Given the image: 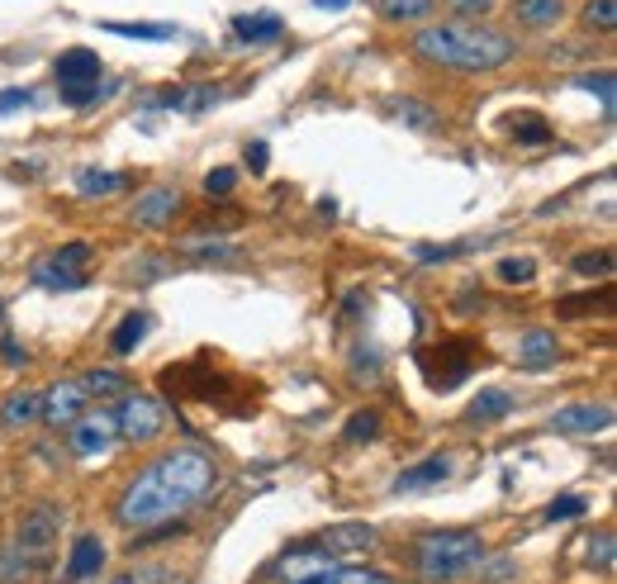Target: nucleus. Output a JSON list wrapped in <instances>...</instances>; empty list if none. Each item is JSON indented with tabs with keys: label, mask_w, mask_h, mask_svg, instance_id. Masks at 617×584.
I'll return each mask as SVG.
<instances>
[{
	"label": "nucleus",
	"mask_w": 617,
	"mask_h": 584,
	"mask_svg": "<svg viewBox=\"0 0 617 584\" xmlns=\"http://www.w3.org/2000/svg\"><path fill=\"white\" fill-rule=\"evenodd\" d=\"M85 404H91V394H85L81 380H57L53 390H43V419H48L53 427L77 423L85 413Z\"/></svg>",
	"instance_id": "nucleus-10"
},
{
	"label": "nucleus",
	"mask_w": 617,
	"mask_h": 584,
	"mask_svg": "<svg viewBox=\"0 0 617 584\" xmlns=\"http://www.w3.org/2000/svg\"><path fill=\"white\" fill-rule=\"evenodd\" d=\"M452 476V456H427V461L409 466L395 476V494H419V490H433V484H442Z\"/></svg>",
	"instance_id": "nucleus-14"
},
{
	"label": "nucleus",
	"mask_w": 617,
	"mask_h": 584,
	"mask_svg": "<svg viewBox=\"0 0 617 584\" xmlns=\"http://www.w3.org/2000/svg\"><path fill=\"white\" fill-rule=\"evenodd\" d=\"M570 266H575L580 276H608V271H613V252H580Z\"/></svg>",
	"instance_id": "nucleus-37"
},
{
	"label": "nucleus",
	"mask_w": 617,
	"mask_h": 584,
	"mask_svg": "<svg viewBox=\"0 0 617 584\" xmlns=\"http://www.w3.org/2000/svg\"><path fill=\"white\" fill-rule=\"evenodd\" d=\"M238 185V171L233 167H219V171H209L205 176V195H228Z\"/></svg>",
	"instance_id": "nucleus-39"
},
{
	"label": "nucleus",
	"mask_w": 617,
	"mask_h": 584,
	"mask_svg": "<svg viewBox=\"0 0 617 584\" xmlns=\"http://www.w3.org/2000/svg\"><path fill=\"white\" fill-rule=\"evenodd\" d=\"M584 28L613 34L617 28V0H590V5H584Z\"/></svg>",
	"instance_id": "nucleus-30"
},
{
	"label": "nucleus",
	"mask_w": 617,
	"mask_h": 584,
	"mask_svg": "<svg viewBox=\"0 0 617 584\" xmlns=\"http://www.w3.org/2000/svg\"><path fill=\"white\" fill-rule=\"evenodd\" d=\"M613 305V285H604V290H584V295H565L556 299V319H580V313H594V309H608Z\"/></svg>",
	"instance_id": "nucleus-22"
},
{
	"label": "nucleus",
	"mask_w": 617,
	"mask_h": 584,
	"mask_svg": "<svg viewBox=\"0 0 617 584\" xmlns=\"http://www.w3.org/2000/svg\"><path fill=\"white\" fill-rule=\"evenodd\" d=\"M509 128H513V138H518V142H527V148H541V142H551V138H556V134H551V124L541 119V114H513Z\"/></svg>",
	"instance_id": "nucleus-27"
},
{
	"label": "nucleus",
	"mask_w": 617,
	"mask_h": 584,
	"mask_svg": "<svg viewBox=\"0 0 617 584\" xmlns=\"http://www.w3.org/2000/svg\"><path fill=\"white\" fill-rule=\"evenodd\" d=\"M57 541H62V508L57 504H34L14 527V541H10V556L0 561V575H38L43 565L53 561Z\"/></svg>",
	"instance_id": "nucleus-4"
},
{
	"label": "nucleus",
	"mask_w": 617,
	"mask_h": 584,
	"mask_svg": "<svg viewBox=\"0 0 617 584\" xmlns=\"http://www.w3.org/2000/svg\"><path fill=\"white\" fill-rule=\"evenodd\" d=\"M376 527L370 523H338V527H328V533H319V537H309L305 547L309 551H319V556H328V561H342V556H362V551H370L376 547Z\"/></svg>",
	"instance_id": "nucleus-9"
},
{
	"label": "nucleus",
	"mask_w": 617,
	"mask_h": 584,
	"mask_svg": "<svg viewBox=\"0 0 617 584\" xmlns=\"http://www.w3.org/2000/svg\"><path fill=\"white\" fill-rule=\"evenodd\" d=\"M518 362L527 370H547L561 362V342H556V333H547V328H533V333H523V342H518Z\"/></svg>",
	"instance_id": "nucleus-18"
},
{
	"label": "nucleus",
	"mask_w": 617,
	"mask_h": 584,
	"mask_svg": "<svg viewBox=\"0 0 617 584\" xmlns=\"http://www.w3.org/2000/svg\"><path fill=\"white\" fill-rule=\"evenodd\" d=\"M85 262H91V242H67L53 256L34 266V280L43 290H81L85 285Z\"/></svg>",
	"instance_id": "nucleus-6"
},
{
	"label": "nucleus",
	"mask_w": 617,
	"mask_h": 584,
	"mask_svg": "<svg viewBox=\"0 0 617 584\" xmlns=\"http://www.w3.org/2000/svg\"><path fill=\"white\" fill-rule=\"evenodd\" d=\"M447 10H456V14H484L494 5V0H442Z\"/></svg>",
	"instance_id": "nucleus-45"
},
{
	"label": "nucleus",
	"mask_w": 617,
	"mask_h": 584,
	"mask_svg": "<svg viewBox=\"0 0 617 584\" xmlns=\"http://www.w3.org/2000/svg\"><path fill=\"white\" fill-rule=\"evenodd\" d=\"M0 362H5L10 370H20V366L28 362V352H24V347H20V342H14V337L5 333V337H0Z\"/></svg>",
	"instance_id": "nucleus-42"
},
{
	"label": "nucleus",
	"mask_w": 617,
	"mask_h": 584,
	"mask_svg": "<svg viewBox=\"0 0 617 584\" xmlns=\"http://www.w3.org/2000/svg\"><path fill=\"white\" fill-rule=\"evenodd\" d=\"M338 584H390V575H380V570H342Z\"/></svg>",
	"instance_id": "nucleus-44"
},
{
	"label": "nucleus",
	"mask_w": 617,
	"mask_h": 584,
	"mask_svg": "<svg viewBox=\"0 0 617 584\" xmlns=\"http://www.w3.org/2000/svg\"><path fill=\"white\" fill-rule=\"evenodd\" d=\"M266 157H271L266 142H248V167L252 171H266Z\"/></svg>",
	"instance_id": "nucleus-46"
},
{
	"label": "nucleus",
	"mask_w": 617,
	"mask_h": 584,
	"mask_svg": "<svg viewBox=\"0 0 617 584\" xmlns=\"http://www.w3.org/2000/svg\"><path fill=\"white\" fill-rule=\"evenodd\" d=\"M590 565L613 570V533H598V541H590Z\"/></svg>",
	"instance_id": "nucleus-40"
},
{
	"label": "nucleus",
	"mask_w": 617,
	"mask_h": 584,
	"mask_svg": "<svg viewBox=\"0 0 617 584\" xmlns=\"http://www.w3.org/2000/svg\"><path fill=\"white\" fill-rule=\"evenodd\" d=\"M390 114H399L409 128H419V134H433V128L442 124L437 119V110L433 105H423V100H413V95H404V100H390Z\"/></svg>",
	"instance_id": "nucleus-24"
},
{
	"label": "nucleus",
	"mask_w": 617,
	"mask_h": 584,
	"mask_svg": "<svg viewBox=\"0 0 617 584\" xmlns=\"http://www.w3.org/2000/svg\"><path fill=\"white\" fill-rule=\"evenodd\" d=\"M584 508H590V499H584V494H561V499H551L547 523H570V518H580Z\"/></svg>",
	"instance_id": "nucleus-36"
},
{
	"label": "nucleus",
	"mask_w": 617,
	"mask_h": 584,
	"mask_svg": "<svg viewBox=\"0 0 617 584\" xmlns=\"http://www.w3.org/2000/svg\"><path fill=\"white\" fill-rule=\"evenodd\" d=\"M380 437V413L366 409V413H352L347 419V442H376Z\"/></svg>",
	"instance_id": "nucleus-33"
},
{
	"label": "nucleus",
	"mask_w": 617,
	"mask_h": 584,
	"mask_svg": "<svg viewBox=\"0 0 617 584\" xmlns=\"http://www.w3.org/2000/svg\"><path fill=\"white\" fill-rule=\"evenodd\" d=\"M580 85H584V91H594L598 100H604V110L613 114V71H598V77L590 71V77H580Z\"/></svg>",
	"instance_id": "nucleus-38"
},
{
	"label": "nucleus",
	"mask_w": 617,
	"mask_h": 584,
	"mask_svg": "<svg viewBox=\"0 0 617 584\" xmlns=\"http://www.w3.org/2000/svg\"><path fill=\"white\" fill-rule=\"evenodd\" d=\"M110 584H176L167 565H138V570H124V575H114Z\"/></svg>",
	"instance_id": "nucleus-32"
},
{
	"label": "nucleus",
	"mask_w": 617,
	"mask_h": 584,
	"mask_svg": "<svg viewBox=\"0 0 617 584\" xmlns=\"http://www.w3.org/2000/svg\"><path fill=\"white\" fill-rule=\"evenodd\" d=\"M34 419H43V390H14L5 404H0V427H5V433H24Z\"/></svg>",
	"instance_id": "nucleus-16"
},
{
	"label": "nucleus",
	"mask_w": 617,
	"mask_h": 584,
	"mask_svg": "<svg viewBox=\"0 0 617 584\" xmlns=\"http://www.w3.org/2000/svg\"><path fill=\"white\" fill-rule=\"evenodd\" d=\"M128 185L124 171H95V167H81L77 171V191L81 195H119Z\"/></svg>",
	"instance_id": "nucleus-23"
},
{
	"label": "nucleus",
	"mask_w": 617,
	"mask_h": 584,
	"mask_svg": "<svg viewBox=\"0 0 617 584\" xmlns=\"http://www.w3.org/2000/svg\"><path fill=\"white\" fill-rule=\"evenodd\" d=\"M148 333H152V319H148V313H124V319H119V328H114V333H110V347L119 352V356H128V352H134V347H138V342L148 337Z\"/></svg>",
	"instance_id": "nucleus-21"
},
{
	"label": "nucleus",
	"mask_w": 617,
	"mask_h": 584,
	"mask_svg": "<svg viewBox=\"0 0 617 584\" xmlns=\"http://www.w3.org/2000/svg\"><path fill=\"white\" fill-rule=\"evenodd\" d=\"M509 409H513V394H509V390H480L476 399H470L466 419H476V423H490V419H504Z\"/></svg>",
	"instance_id": "nucleus-25"
},
{
	"label": "nucleus",
	"mask_w": 617,
	"mask_h": 584,
	"mask_svg": "<svg viewBox=\"0 0 617 584\" xmlns=\"http://www.w3.org/2000/svg\"><path fill=\"white\" fill-rule=\"evenodd\" d=\"M162 423H167V413H162V404H157L152 394L124 390L119 409H114V427H119V437H128V442H152L157 433H162Z\"/></svg>",
	"instance_id": "nucleus-7"
},
{
	"label": "nucleus",
	"mask_w": 617,
	"mask_h": 584,
	"mask_svg": "<svg viewBox=\"0 0 617 584\" xmlns=\"http://www.w3.org/2000/svg\"><path fill=\"white\" fill-rule=\"evenodd\" d=\"M480 362H484V347L476 337H442V342H433V347L419 352V366H423V376L433 390L461 385Z\"/></svg>",
	"instance_id": "nucleus-5"
},
{
	"label": "nucleus",
	"mask_w": 617,
	"mask_h": 584,
	"mask_svg": "<svg viewBox=\"0 0 617 584\" xmlns=\"http://www.w3.org/2000/svg\"><path fill=\"white\" fill-rule=\"evenodd\" d=\"M181 252L195 256V262H233L238 256V248L233 242H224V238H185Z\"/></svg>",
	"instance_id": "nucleus-26"
},
{
	"label": "nucleus",
	"mask_w": 617,
	"mask_h": 584,
	"mask_svg": "<svg viewBox=\"0 0 617 584\" xmlns=\"http://www.w3.org/2000/svg\"><path fill=\"white\" fill-rule=\"evenodd\" d=\"M233 34L248 38V43H271L285 34V20L271 10H256V14H233Z\"/></svg>",
	"instance_id": "nucleus-19"
},
{
	"label": "nucleus",
	"mask_w": 617,
	"mask_h": 584,
	"mask_svg": "<svg viewBox=\"0 0 617 584\" xmlns=\"http://www.w3.org/2000/svg\"><path fill=\"white\" fill-rule=\"evenodd\" d=\"M413 561L427 584H452L470 575L476 565H484V541L470 527H452V533H427L413 541Z\"/></svg>",
	"instance_id": "nucleus-3"
},
{
	"label": "nucleus",
	"mask_w": 617,
	"mask_h": 584,
	"mask_svg": "<svg viewBox=\"0 0 617 584\" xmlns=\"http://www.w3.org/2000/svg\"><path fill=\"white\" fill-rule=\"evenodd\" d=\"M214 484H219V461L205 447H171L124 484L119 504H114V523L128 527V533L176 523L181 513L205 504Z\"/></svg>",
	"instance_id": "nucleus-1"
},
{
	"label": "nucleus",
	"mask_w": 617,
	"mask_h": 584,
	"mask_svg": "<svg viewBox=\"0 0 617 584\" xmlns=\"http://www.w3.org/2000/svg\"><path fill=\"white\" fill-rule=\"evenodd\" d=\"M494 276L504 280V285H527V280L537 276V262H533V256H504Z\"/></svg>",
	"instance_id": "nucleus-31"
},
{
	"label": "nucleus",
	"mask_w": 617,
	"mask_h": 584,
	"mask_svg": "<svg viewBox=\"0 0 617 584\" xmlns=\"http://www.w3.org/2000/svg\"><path fill=\"white\" fill-rule=\"evenodd\" d=\"M105 570V541L100 537H77V547H71V556H67V584H81V580H91V575H100Z\"/></svg>",
	"instance_id": "nucleus-15"
},
{
	"label": "nucleus",
	"mask_w": 617,
	"mask_h": 584,
	"mask_svg": "<svg viewBox=\"0 0 617 584\" xmlns=\"http://www.w3.org/2000/svg\"><path fill=\"white\" fill-rule=\"evenodd\" d=\"M114 442H119V427H114V413L110 409H91V413H81L77 423H71V433H67V447L77 451V456H105Z\"/></svg>",
	"instance_id": "nucleus-8"
},
{
	"label": "nucleus",
	"mask_w": 617,
	"mask_h": 584,
	"mask_svg": "<svg viewBox=\"0 0 617 584\" xmlns=\"http://www.w3.org/2000/svg\"><path fill=\"white\" fill-rule=\"evenodd\" d=\"M81 385H85V394H124L128 390V380L119 376V370H91Z\"/></svg>",
	"instance_id": "nucleus-35"
},
{
	"label": "nucleus",
	"mask_w": 617,
	"mask_h": 584,
	"mask_svg": "<svg viewBox=\"0 0 617 584\" xmlns=\"http://www.w3.org/2000/svg\"><path fill=\"white\" fill-rule=\"evenodd\" d=\"M319 10H342V5H352V0H313Z\"/></svg>",
	"instance_id": "nucleus-47"
},
{
	"label": "nucleus",
	"mask_w": 617,
	"mask_h": 584,
	"mask_svg": "<svg viewBox=\"0 0 617 584\" xmlns=\"http://www.w3.org/2000/svg\"><path fill=\"white\" fill-rule=\"evenodd\" d=\"M427 10H433V0H380L385 20H423Z\"/></svg>",
	"instance_id": "nucleus-34"
},
{
	"label": "nucleus",
	"mask_w": 617,
	"mask_h": 584,
	"mask_svg": "<svg viewBox=\"0 0 617 584\" xmlns=\"http://www.w3.org/2000/svg\"><path fill=\"white\" fill-rule=\"evenodd\" d=\"M608 423H613V404H570V409L551 413V427H556V433H570V437L604 433Z\"/></svg>",
	"instance_id": "nucleus-11"
},
{
	"label": "nucleus",
	"mask_w": 617,
	"mask_h": 584,
	"mask_svg": "<svg viewBox=\"0 0 617 584\" xmlns=\"http://www.w3.org/2000/svg\"><path fill=\"white\" fill-rule=\"evenodd\" d=\"M148 105H157V110H185V114H199V110L219 105V85H176V91H167V95H152Z\"/></svg>",
	"instance_id": "nucleus-17"
},
{
	"label": "nucleus",
	"mask_w": 617,
	"mask_h": 584,
	"mask_svg": "<svg viewBox=\"0 0 617 584\" xmlns=\"http://www.w3.org/2000/svg\"><path fill=\"white\" fill-rule=\"evenodd\" d=\"M338 580H342V565L333 561V565H323V570H309V575L290 580V584H338Z\"/></svg>",
	"instance_id": "nucleus-43"
},
{
	"label": "nucleus",
	"mask_w": 617,
	"mask_h": 584,
	"mask_svg": "<svg viewBox=\"0 0 617 584\" xmlns=\"http://www.w3.org/2000/svg\"><path fill=\"white\" fill-rule=\"evenodd\" d=\"M176 209H181V195L171 191V185H148V191H138L134 199V224L138 228H162L176 219Z\"/></svg>",
	"instance_id": "nucleus-12"
},
{
	"label": "nucleus",
	"mask_w": 617,
	"mask_h": 584,
	"mask_svg": "<svg viewBox=\"0 0 617 584\" xmlns=\"http://www.w3.org/2000/svg\"><path fill=\"white\" fill-rule=\"evenodd\" d=\"M24 105H34V91H24V85H10V91H0V114L24 110Z\"/></svg>",
	"instance_id": "nucleus-41"
},
{
	"label": "nucleus",
	"mask_w": 617,
	"mask_h": 584,
	"mask_svg": "<svg viewBox=\"0 0 617 584\" xmlns=\"http://www.w3.org/2000/svg\"><path fill=\"white\" fill-rule=\"evenodd\" d=\"M565 14V0H513V20L523 28H551L561 24Z\"/></svg>",
	"instance_id": "nucleus-20"
},
{
	"label": "nucleus",
	"mask_w": 617,
	"mask_h": 584,
	"mask_svg": "<svg viewBox=\"0 0 617 584\" xmlns=\"http://www.w3.org/2000/svg\"><path fill=\"white\" fill-rule=\"evenodd\" d=\"M105 34L142 38V43H167V38H176V28H171V24H105Z\"/></svg>",
	"instance_id": "nucleus-29"
},
{
	"label": "nucleus",
	"mask_w": 617,
	"mask_h": 584,
	"mask_svg": "<svg viewBox=\"0 0 617 584\" xmlns=\"http://www.w3.org/2000/svg\"><path fill=\"white\" fill-rule=\"evenodd\" d=\"M57 85H100V53L91 48H67L57 57Z\"/></svg>",
	"instance_id": "nucleus-13"
},
{
	"label": "nucleus",
	"mask_w": 617,
	"mask_h": 584,
	"mask_svg": "<svg viewBox=\"0 0 617 584\" xmlns=\"http://www.w3.org/2000/svg\"><path fill=\"white\" fill-rule=\"evenodd\" d=\"M114 85H57V100H62L67 110H85L95 105V100H110Z\"/></svg>",
	"instance_id": "nucleus-28"
},
{
	"label": "nucleus",
	"mask_w": 617,
	"mask_h": 584,
	"mask_svg": "<svg viewBox=\"0 0 617 584\" xmlns=\"http://www.w3.org/2000/svg\"><path fill=\"white\" fill-rule=\"evenodd\" d=\"M413 53L423 62L452 67V71H499L513 62L518 43H513L504 28L476 24V20H452V24H427L413 38Z\"/></svg>",
	"instance_id": "nucleus-2"
}]
</instances>
